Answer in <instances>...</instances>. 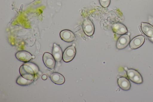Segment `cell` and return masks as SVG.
I'll return each instance as SVG.
<instances>
[{
  "instance_id": "cell-1",
  "label": "cell",
  "mask_w": 153,
  "mask_h": 102,
  "mask_svg": "<svg viewBox=\"0 0 153 102\" xmlns=\"http://www.w3.org/2000/svg\"><path fill=\"white\" fill-rule=\"evenodd\" d=\"M19 73L22 77L29 80H34L35 73L33 69L29 65L24 64L19 69Z\"/></svg>"
},
{
  "instance_id": "cell-2",
  "label": "cell",
  "mask_w": 153,
  "mask_h": 102,
  "mask_svg": "<svg viewBox=\"0 0 153 102\" xmlns=\"http://www.w3.org/2000/svg\"><path fill=\"white\" fill-rule=\"evenodd\" d=\"M76 50L73 46H71L67 48L64 51L62 56L63 61L68 62L71 61L75 56Z\"/></svg>"
},
{
  "instance_id": "cell-3",
  "label": "cell",
  "mask_w": 153,
  "mask_h": 102,
  "mask_svg": "<svg viewBox=\"0 0 153 102\" xmlns=\"http://www.w3.org/2000/svg\"><path fill=\"white\" fill-rule=\"evenodd\" d=\"M43 60L45 66L48 68L53 69L55 66V59L53 56L48 52L44 53L43 56Z\"/></svg>"
},
{
  "instance_id": "cell-4",
  "label": "cell",
  "mask_w": 153,
  "mask_h": 102,
  "mask_svg": "<svg viewBox=\"0 0 153 102\" xmlns=\"http://www.w3.org/2000/svg\"><path fill=\"white\" fill-rule=\"evenodd\" d=\"M82 26L84 31L87 35L91 36L93 35L94 27L93 23L90 19H86L84 20Z\"/></svg>"
},
{
  "instance_id": "cell-5",
  "label": "cell",
  "mask_w": 153,
  "mask_h": 102,
  "mask_svg": "<svg viewBox=\"0 0 153 102\" xmlns=\"http://www.w3.org/2000/svg\"><path fill=\"white\" fill-rule=\"evenodd\" d=\"M60 37L62 40L67 42H71L74 40L75 36L74 33L68 30L61 31L60 33Z\"/></svg>"
},
{
  "instance_id": "cell-6",
  "label": "cell",
  "mask_w": 153,
  "mask_h": 102,
  "mask_svg": "<svg viewBox=\"0 0 153 102\" xmlns=\"http://www.w3.org/2000/svg\"><path fill=\"white\" fill-rule=\"evenodd\" d=\"M15 56L18 60L25 63L29 62L32 58V54L25 51H18L16 53Z\"/></svg>"
},
{
  "instance_id": "cell-7",
  "label": "cell",
  "mask_w": 153,
  "mask_h": 102,
  "mask_svg": "<svg viewBox=\"0 0 153 102\" xmlns=\"http://www.w3.org/2000/svg\"><path fill=\"white\" fill-rule=\"evenodd\" d=\"M145 36L143 35L137 36L133 38L130 43V46L132 49L137 48L141 46L143 43Z\"/></svg>"
},
{
  "instance_id": "cell-8",
  "label": "cell",
  "mask_w": 153,
  "mask_h": 102,
  "mask_svg": "<svg viewBox=\"0 0 153 102\" xmlns=\"http://www.w3.org/2000/svg\"><path fill=\"white\" fill-rule=\"evenodd\" d=\"M130 41L129 36L127 34L121 36L118 39L116 44L117 48L120 49L126 48L128 44Z\"/></svg>"
},
{
  "instance_id": "cell-9",
  "label": "cell",
  "mask_w": 153,
  "mask_h": 102,
  "mask_svg": "<svg viewBox=\"0 0 153 102\" xmlns=\"http://www.w3.org/2000/svg\"><path fill=\"white\" fill-rule=\"evenodd\" d=\"M52 53L55 60L57 62H60L62 60L63 53L60 46L56 43L53 44Z\"/></svg>"
},
{
  "instance_id": "cell-10",
  "label": "cell",
  "mask_w": 153,
  "mask_h": 102,
  "mask_svg": "<svg viewBox=\"0 0 153 102\" xmlns=\"http://www.w3.org/2000/svg\"><path fill=\"white\" fill-rule=\"evenodd\" d=\"M111 28L114 32L118 34H123L128 32L126 27L123 24L118 22L113 24Z\"/></svg>"
},
{
  "instance_id": "cell-11",
  "label": "cell",
  "mask_w": 153,
  "mask_h": 102,
  "mask_svg": "<svg viewBox=\"0 0 153 102\" xmlns=\"http://www.w3.org/2000/svg\"><path fill=\"white\" fill-rule=\"evenodd\" d=\"M51 81L55 84L61 85L63 84L65 82L64 77L61 74L58 72H54L50 75Z\"/></svg>"
},
{
  "instance_id": "cell-12",
  "label": "cell",
  "mask_w": 153,
  "mask_h": 102,
  "mask_svg": "<svg viewBox=\"0 0 153 102\" xmlns=\"http://www.w3.org/2000/svg\"><path fill=\"white\" fill-rule=\"evenodd\" d=\"M141 29L146 36L149 37H153V27L149 24L142 22Z\"/></svg>"
},
{
  "instance_id": "cell-13",
  "label": "cell",
  "mask_w": 153,
  "mask_h": 102,
  "mask_svg": "<svg viewBox=\"0 0 153 102\" xmlns=\"http://www.w3.org/2000/svg\"><path fill=\"white\" fill-rule=\"evenodd\" d=\"M118 84L121 89L125 90H129L131 87L129 81L124 77H120L118 79Z\"/></svg>"
},
{
  "instance_id": "cell-14",
  "label": "cell",
  "mask_w": 153,
  "mask_h": 102,
  "mask_svg": "<svg viewBox=\"0 0 153 102\" xmlns=\"http://www.w3.org/2000/svg\"><path fill=\"white\" fill-rule=\"evenodd\" d=\"M33 81L34 80H27L21 76L17 78L16 80V82L20 85L25 86L31 84Z\"/></svg>"
},
{
  "instance_id": "cell-15",
  "label": "cell",
  "mask_w": 153,
  "mask_h": 102,
  "mask_svg": "<svg viewBox=\"0 0 153 102\" xmlns=\"http://www.w3.org/2000/svg\"><path fill=\"white\" fill-rule=\"evenodd\" d=\"M130 79L133 82L137 84L141 83L143 81L141 75L137 71Z\"/></svg>"
},
{
  "instance_id": "cell-16",
  "label": "cell",
  "mask_w": 153,
  "mask_h": 102,
  "mask_svg": "<svg viewBox=\"0 0 153 102\" xmlns=\"http://www.w3.org/2000/svg\"><path fill=\"white\" fill-rule=\"evenodd\" d=\"M24 64L30 66L34 70L35 74L39 72V68L38 66L35 63L32 62H28Z\"/></svg>"
},
{
  "instance_id": "cell-17",
  "label": "cell",
  "mask_w": 153,
  "mask_h": 102,
  "mask_svg": "<svg viewBox=\"0 0 153 102\" xmlns=\"http://www.w3.org/2000/svg\"><path fill=\"white\" fill-rule=\"evenodd\" d=\"M100 4L103 7H108L109 5L110 0H99Z\"/></svg>"
},
{
  "instance_id": "cell-18",
  "label": "cell",
  "mask_w": 153,
  "mask_h": 102,
  "mask_svg": "<svg viewBox=\"0 0 153 102\" xmlns=\"http://www.w3.org/2000/svg\"><path fill=\"white\" fill-rule=\"evenodd\" d=\"M42 78L44 80H46L47 78V76L46 74H43L42 76Z\"/></svg>"
},
{
  "instance_id": "cell-19",
  "label": "cell",
  "mask_w": 153,
  "mask_h": 102,
  "mask_svg": "<svg viewBox=\"0 0 153 102\" xmlns=\"http://www.w3.org/2000/svg\"><path fill=\"white\" fill-rule=\"evenodd\" d=\"M149 39L153 42V37H150L149 38Z\"/></svg>"
},
{
  "instance_id": "cell-20",
  "label": "cell",
  "mask_w": 153,
  "mask_h": 102,
  "mask_svg": "<svg viewBox=\"0 0 153 102\" xmlns=\"http://www.w3.org/2000/svg\"><path fill=\"white\" fill-rule=\"evenodd\" d=\"M35 56L34 55H32V58L33 59H34L35 58Z\"/></svg>"
}]
</instances>
